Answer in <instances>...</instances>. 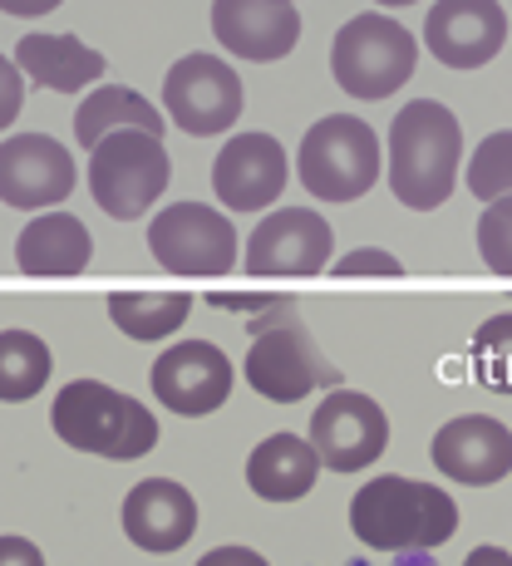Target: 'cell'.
<instances>
[{
	"label": "cell",
	"mask_w": 512,
	"mask_h": 566,
	"mask_svg": "<svg viewBox=\"0 0 512 566\" xmlns=\"http://www.w3.org/2000/svg\"><path fill=\"white\" fill-rule=\"evenodd\" d=\"M463 188L483 207L512 198V128H498L473 148V158L463 163Z\"/></svg>",
	"instance_id": "26"
},
{
	"label": "cell",
	"mask_w": 512,
	"mask_h": 566,
	"mask_svg": "<svg viewBox=\"0 0 512 566\" xmlns=\"http://www.w3.org/2000/svg\"><path fill=\"white\" fill-rule=\"evenodd\" d=\"M124 537L144 552H178L192 542L198 532V503L182 483L173 478H144V483L128 488L124 497Z\"/></svg>",
	"instance_id": "18"
},
{
	"label": "cell",
	"mask_w": 512,
	"mask_h": 566,
	"mask_svg": "<svg viewBox=\"0 0 512 566\" xmlns=\"http://www.w3.org/2000/svg\"><path fill=\"white\" fill-rule=\"evenodd\" d=\"M508 45V10L498 0H433L424 15V50L443 70H483Z\"/></svg>",
	"instance_id": "12"
},
{
	"label": "cell",
	"mask_w": 512,
	"mask_h": 566,
	"mask_svg": "<svg viewBox=\"0 0 512 566\" xmlns=\"http://www.w3.org/2000/svg\"><path fill=\"white\" fill-rule=\"evenodd\" d=\"M335 276H405V261L385 247H355L335 261Z\"/></svg>",
	"instance_id": "28"
},
{
	"label": "cell",
	"mask_w": 512,
	"mask_h": 566,
	"mask_svg": "<svg viewBox=\"0 0 512 566\" xmlns=\"http://www.w3.org/2000/svg\"><path fill=\"white\" fill-rule=\"evenodd\" d=\"M50 429L70 449L100 453V459H114V463L144 459L158 443L154 409L138 405L124 389L104 385V379H70L50 405Z\"/></svg>",
	"instance_id": "3"
},
{
	"label": "cell",
	"mask_w": 512,
	"mask_h": 566,
	"mask_svg": "<svg viewBox=\"0 0 512 566\" xmlns=\"http://www.w3.org/2000/svg\"><path fill=\"white\" fill-rule=\"evenodd\" d=\"M351 527L375 552H433L459 532V503L439 483L379 473L355 493Z\"/></svg>",
	"instance_id": "2"
},
{
	"label": "cell",
	"mask_w": 512,
	"mask_h": 566,
	"mask_svg": "<svg viewBox=\"0 0 512 566\" xmlns=\"http://www.w3.org/2000/svg\"><path fill=\"white\" fill-rule=\"evenodd\" d=\"M212 35H217V45L232 50L237 60L276 64L296 50L301 10H296V0H217Z\"/></svg>",
	"instance_id": "17"
},
{
	"label": "cell",
	"mask_w": 512,
	"mask_h": 566,
	"mask_svg": "<svg viewBox=\"0 0 512 566\" xmlns=\"http://www.w3.org/2000/svg\"><path fill=\"white\" fill-rule=\"evenodd\" d=\"M198 566H271V562L261 557V552H252V547H212Z\"/></svg>",
	"instance_id": "31"
},
{
	"label": "cell",
	"mask_w": 512,
	"mask_h": 566,
	"mask_svg": "<svg viewBox=\"0 0 512 566\" xmlns=\"http://www.w3.org/2000/svg\"><path fill=\"white\" fill-rule=\"evenodd\" d=\"M478 256L493 276H512V198H498L478 217Z\"/></svg>",
	"instance_id": "27"
},
{
	"label": "cell",
	"mask_w": 512,
	"mask_h": 566,
	"mask_svg": "<svg viewBox=\"0 0 512 566\" xmlns=\"http://www.w3.org/2000/svg\"><path fill=\"white\" fill-rule=\"evenodd\" d=\"M242 369H247V385H252L261 399H271V405H301V399L315 395L321 385L341 389V369L315 350L311 331L296 315L252 335V350H247Z\"/></svg>",
	"instance_id": "7"
},
{
	"label": "cell",
	"mask_w": 512,
	"mask_h": 566,
	"mask_svg": "<svg viewBox=\"0 0 512 566\" xmlns=\"http://www.w3.org/2000/svg\"><path fill=\"white\" fill-rule=\"evenodd\" d=\"M20 108H25V74L10 54H0V134L20 118Z\"/></svg>",
	"instance_id": "29"
},
{
	"label": "cell",
	"mask_w": 512,
	"mask_h": 566,
	"mask_svg": "<svg viewBox=\"0 0 512 566\" xmlns=\"http://www.w3.org/2000/svg\"><path fill=\"white\" fill-rule=\"evenodd\" d=\"M74 192V158L50 134H15L0 144V202L50 212Z\"/></svg>",
	"instance_id": "14"
},
{
	"label": "cell",
	"mask_w": 512,
	"mask_h": 566,
	"mask_svg": "<svg viewBox=\"0 0 512 566\" xmlns=\"http://www.w3.org/2000/svg\"><path fill=\"white\" fill-rule=\"evenodd\" d=\"M163 114L192 138H212L242 118V80L217 54H182L163 80Z\"/></svg>",
	"instance_id": "9"
},
{
	"label": "cell",
	"mask_w": 512,
	"mask_h": 566,
	"mask_svg": "<svg viewBox=\"0 0 512 566\" xmlns=\"http://www.w3.org/2000/svg\"><path fill=\"white\" fill-rule=\"evenodd\" d=\"M173 178V163L163 138L144 128H118L90 148V192L114 222H134L163 198Z\"/></svg>",
	"instance_id": "6"
},
{
	"label": "cell",
	"mask_w": 512,
	"mask_h": 566,
	"mask_svg": "<svg viewBox=\"0 0 512 566\" xmlns=\"http://www.w3.org/2000/svg\"><path fill=\"white\" fill-rule=\"evenodd\" d=\"M335 232L321 212L311 207H276L257 222V232L247 237V276L276 281V276H321L331 266Z\"/></svg>",
	"instance_id": "10"
},
{
	"label": "cell",
	"mask_w": 512,
	"mask_h": 566,
	"mask_svg": "<svg viewBox=\"0 0 512 566\" xmlns=\"http://www.w3.org/2000/svg\"><path fill=\"white\" fill-rule=\"evenodd\" d=\"M414 64H419V45L395 15H365L345 20L331 40V74L351 99H389L395 90H405L414 80Z\"/></svg>",
	"instance_id": "5"
},
{
	"label": "cell",
	"mask_w": 512,
	"mask_h": 566,
	"mask_svg": "<svg viewBox=\"0 0 512 566\" xmlns=\"http://www.w3.org/2000/svg\"><path fill=\"white\" fill-rule=\"evenodd\" d=\"M433 468L463 488L503 483L512 473V429L493 413H459L433 433Z\"/></svg>",
	"instance_id": "16"
},
{
	"label": "cell",
	"mask_w": 512,
	"mask_h": 566,
	"mask_svg": "<svg viewBox=\"0 0 512 566\" xmlns=\"http://www.w3.org/2000/svg\"><path fill=\"white\" fill-rule=\"evenodd\" d=\"M286 178H291L286 148L271 134H232L212 163V192L227 212L276 207V198L286 192Z\"/></svg>",
	"instance_id": "15"
},
{
	"label": "cell",
	"mask_w": 512,
	"mask_h": 566,
	"mask_svg": "<svg viewBox=\"0 0 512 566\" xmlns=\"http://www.w3.org/2000/svg\"><path fill=\"white\" fill-rule=\"evenodd\" d=\"M311 449L331 473H359L389 449V419L359 389H331L311 413Z\"/></svg>",
	"instance_id": "11"
},
{
	"label": "cell",
	"mask_w": 512,
	"mask_h": 566,
	"mask_svg": "<svg viewBox=\"0 0 512 566\" xmlns=\"http://www.w3.org/2000/svg\"><path fill=\"white\" fill-rule=\"evenodd\" d=\"M118 128H144V134L163 138L168 114L148 104L138 90H128V84H104V90H94L90 99L74 108V138H80V148H100V138L118 134Z\"/></svg>",
	"instance_id": "22"
},
{
	"label": "cell",
	"mask_w": 512,
	"mask_h": 566,
	"mask_svg": "<svg viewBox=\"0 0 512 566\" xmlns=\"http://www.w3.org/2000/svg\"><path fill=\"white\" fill-rule=\"evenodd\" d=\"M154 395L178 419H202L232 395V360L212 340H178L154 360Z\"/></svg>",
	"instance_id": "13"
},
{
	"label": "cell",
	"mask_w": 512,
	"mask_h": 566,
	"mask_svg": "<svg viewBox=\"0 0 512 566\" xmlns=\"http://www.w3.org/2000/svg\"><path fill=\"white\" fill-rule=\"evenodd\" d=\"M15 64L35 90H54V94L90 90L104 74V54L90 50L80 35H25L15 45Z\"/></svg>",
	"instance_id": "21"
},
{
	"label": "cell",
	"mask_w": 512,
	"mask_h": 566,
	"mask_svg": "<svg viewBox=\"0 0 512 566\" xmlns=\"http://www.w3.org/2000/svg\"><path fill=\"white\" fill-rule=\"evenodd\" d=\"M463 566H512V552L508 547H473Z\"/></svg>",
	"instance_id": "33"
},
{
	"label": "cell",
	"mask_w": 512,
	"mask_h": 566,
	"mask_svg": "<svg viewBox=\"0 0 512 566\" xmlns=\"http://www.w3.org/2000/svg\"><path fill=\"white\" fill-rule=\"evenodd\" d=\"M379 10H405V6H414V0H375Z\"/></svg>",
	"instance_id": "34"
},
{
	"label": "cell",
	"mask_w": 512,
	"mask_h": 566,
	"mask_svg": "<svg viewBox=\"0 0 512 566\" xmlns=\"http://www.w3.org/2000/svg\"><path fill=\"white\" fill-rule=\"evenodd\" d=\"M154 261L173 276H227L237 266V227L207 202L163 207L148 222Z\"/></svg>",
	"instance_id": "8"
},
{
	"label": "cell",
	"mask_w": 512,
	"mask_h": 566,
	"mask_svg": "<svg viewBox=\"0 0 512 566\" xmlns=\"http://www.w3.org/2000/svg\"><path fill=\"white\" fill-rule=\"evenodd\" d=\"M321 478V453L301 433H271L247 459V488L267 503H301Z\"/></svg>",
	"instance_id": "20"
},
{
	"label": "cell",
	"mask_w": 512,
	"mask_h": 566,
	"mask_svg": "<svg viewBox=\"0 0 512 566\" xmlns=\"http://www.w3.org/2000/svg\"><path fill=\"white\" fill-rule=\"evenodd\" d=\"M463 172V124L449 104L414 99L389 124L385 148V178L414 212H433L453 198V182Z\"/></svg>",
	"instance_id": "1"
},
{
	"label": "cell",
	"mask_w": 512,
	"mask_h": 566,
	"mask_svg": "<svg viewBox=\"0 0 512 566\" xmlns=\"http://www.w3.org/2000/svg\"><path fill=\"white\" fill-rule=\"evenodd\" d=\"M385 172V148L375 128L355 114H331L306 128L296 148V178L315 202H359Z\"/></svg>",
	"instance_id": "4"
},
{
	"label": "cell",
	"mask_w": 512,
	"mask_h": 566,
	"mask_svg": "<svg viewBox=\"0 0 512 566\" xmlns=\"http://www.w3.org/2000/svg\"><path fill=\"white\" fill-rule=\"evenodd\" d=\"M90 256L94 237L74 212H40L15 242V266L25 276H80Z\"/></svg>",
	"instance_id": "19"
},
{
	"label": "cell",
	"mask_w": 512,
	"mask_h": 566,
	"mask_svg": "<svg viewBox=\"0 0 512 566\" xmlns=\"http://www.w3.org/2000/svg\"><path fill=\"white\" fill-rule=\"evenodd\" d=\"M192 311L188 291H114L108 296V321L128 340H168Z\"/></svg>",
	"instance_id": "23"
},
{
	"label": "cell",
	"mask_w": 512,
	"mask_h": 566,
	"mask_svg": "<svg viewBox=\"0 0 512 566\" xmlns=\"http://www.w3.org/2000/svg\"><path fill=\"white\" fill-rule=\"evenodd\" d=\"M64 0H0V10L6 15H50V10H60Z\"/></svg>",
	"instance_id": "32"
},
{
	"label": "cell",
	"mask_w": 512,
	"mask_h": 566,
	"mask_svg": "<svg viewBox=\"0 0 512 566\" xmlns=\"http://www.w3.org/2000/svg\"><path fill=\"white\" fill-rule=\"evenodd\" d=\"M0 566H45L30 537H0Z\"/></svg>",
	"instance_id": "30"
},
{
	"label": "cell",
	"mask_w": 512,
	"mask_h": 566,
	"mask_svg": "<svg viewBox=\"0 0 512 566\" xmlns=\"http://www.w3.org/2000/svg\"><path fill=\"white\" fill-rule=\"evenodd\" d=\"M468 360H473V379L493 395H512V311L508 315H488L473 331L468 345Z\"/></svg>",
	"instance_id": "25"
},
{
	"label": "cell",
	"mask_w": 512,
	"mask_h": 566,
	"mask_svg": "<svg viewBox=\"0 0 512 566\" xmlns=\"http://www.w3.org/2000/svg\"><path fill=\"white\" fill-rule=\"evenodd\" d=\"M50 385V345L30 331H0V399L25 405Z\"/></svg>",
	"instance_id": "24"
}]
</instances>
